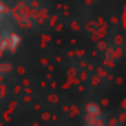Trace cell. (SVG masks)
<instances>
[{"label": "cell", "mask_w": 126, "mask_h": 126, "mask_svg": "<svg viewBox=\"0 0 126 126\" xmlns=\"http://www.w3.org/2000/svg\"><path fill=\"white\" fill-rule=\"evenodd\" d=\"M84 126H104L102 111H100L95 104H89V106H86V124Z\"/></svg>", "instance_id": "7a4b0ae2"}, {"label": "cell", "mask_w": 126, "mask_h": 126, "mask_svg": "<svg viewBox=\"0 0 126 126\" xmlns=\"http://www.w3.org/2000/svg\"><path fill=\"white\" fill-rule=\"evenodd\" d=\"M18 44H20L18 33H13V31H2V33H0V55H2V53L16 51Z\"/></svg>", "instance_id": "6da1fadb"}, {"label": "cell", "mask_w": 126, "mask_h": 126, "mask_svg": "<svg viewBox=\"0 0 126 126\" xmlns=\"http://www.w3.org/2000/svg\"><path fill=\"white\" fill-rule=\"evenodd\" d=\"M7 13H9V11H7V7H4V2L0 0V22H2V20L7 18Z\"/></svg>", "instance_id": "3957f363"}]
</instances>
